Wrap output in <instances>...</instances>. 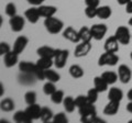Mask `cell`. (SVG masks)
<instances>
[{
    "label": "cell",
    "mask_w": 132,
    "mask_h": 123,
    "mask_svg": "<svg viewBox=\"0 0 132 123\" xmlns=\"http://www.w3.org/2000/svg\"><path fill=\"white\" fill-rule=\"evenodd\" d=\"M97 12H98V8H95V7H87V6H86L85 14H86V17H87V18H89V19L96 18V17H97Z\"/></svg>",
    "instance_id": "obj_38"
},
{
    "label": "cell",
    "mask_w": 132,
    "mask_h": 123,
    "mask_svg": "<svg viewBox=\"0 0 132 123\" xmlns=\"http://www.w3.org/2000/svg\"><path fill=\"white\" fill-rule=\"evenodd\" d=\"M69 75H71L74 79H79L84 76V69H82L79 65L74 64L69 67Z\"/></svg>",
    "instance_id": "obj_27"
},
{
    "label": "cell",
    "mask_w": 132,
    "mask_h": 123,
    "mask_svg": "<svg viewBox=\"0 0 132 123\" xmlns=\"http://www.w3.org/2000/svg\"><path fill=\"white\" fill-rule=\"evenodd\" d=\"M127 110L129 111L130 113H132V101H130L129 103L127 104Z\"/></svg>",
    "instance_id": "obj_46"
},
{
    "label": "cell",
    "mask_w": 132,
    "mask_h": 123,
    "mask_svg": "<svg viewBox=\"0 0 132 123\" xmlns=\"http://www.w3.org/2000/svg\"><path fill=\"white\" fill-rule=\"evenodd\" d=\"M5 11H6V14L8 15V17H14V15H16V7L13 2H9L8 5L6 6L5 8Z\"/></svg>",
    "instance_id": "obj_37"
},
{
    "label": "cell",
    "mask_w": 132,
    "mask_h": 123,
    "mask_svg": "<svg viewBox=\"0 0 132 123\" xmlns=\"http://www.w3.org/2000/svg\"><path fill=\"white\" fill-rule=\"evenodd\" d=\"M28 44H29V39L24 35H20L15 39L14 43H13V48H12V50H13L15 53H18V54H21V53L26 50Z\"/></svg>",
    "instance_id": "obj_14"
},
{
    "label": "cell",
    "mask_w": 132,
    "mask_h": 123,
    "mask_svg": "<svg viewBox=\"0 0 132 123\" xmlns=\"http://www.w3.org/2000/svg\"><path fill=\"white\" fill-rule=\"evenodd\" d=\"M88 101L87 99V96H77L75 98V104H76V108H80V107H82L84 104H86Z\"/></svg>",
    "instance_id": "obj_40"
},
{
    "label": "cell",
    "mask_w": 132,
    "mask_h": 123,
    "mask_svg": "<svg viewBox=\"0 0 132 123\" xmlns=\"http://www.w3.org/2000/svg\"><path fill=\"white\" fill-rule=\"evenodd\" d=\"M90 30H92V34H93L94 40L100 41L101 39H104V36L106 35L108 29H107V25L104 23H96L90 28Z\"/></svg>",
    "instance_id": "obj_7"
},
{
    "label": "cell",
    "mask_w": 132,
    "mask_h": 123,
    "mask_svg": "<svg viewBox=\"0 0 132 123\" xmlns=\"http://www.w3.org/2000/svg\"><path fill=\"white\" fill-rule=\"evenodd\" d=\"M24 18H27V20L30 23H33V24L36 23L41 18L39 8H36L35 6L29 8V9L26 10V12H24Z\"/></svg>",
    "instance_id": "obj_12"
},
{
    "label": "cell",
    "mask_w": 132,
    "mask_h": 123,
    "mask_svg": "<svg viewBox=\"0 0 132 123\" xmlns=\"http://www.w3.org/2000/svg\"><path fill=\"white\" fill-rule=\"evenodd\" d=\"M108 99L111 101H117V102H121L123 99V92L121 89H119L117 87L110 88L108 91Z\"/></svg>",
    "instance_id": "obj_20"
},
{
    "label": "cell",
    "mask_w": 132,
    "mask_h": 123,
    "mask_svg": "<svg viewBox=\"0 0 132 123\" xmlns=\"http://www.w3.org/2000/svg\"><path fill=\"white\" fill-rule=\"evenodd\" d=\"M50 97H51V100H52L53 103L60 104V103H63L65 95H64V91H63V90H59V89H57L56 91L53 93L52 96H50Z\"/></svg>",
    "instance_id": "obj_33"
},
{
    "label": "cell",
    "mask_w": 132,
    "mask_h": 123,
    "mask_svg": "<svg viewBox=\"0 0 132 123\" xmlns=\"http://www.w3.org/2000/svg\"><path fill=\"white\" fill-rule=\"evenodd\" d=\"M119 41L117 40V38L113 36H110L106 40L105 42V52H110V53H117L119 51Z\"/></svg>",
    "instance_id": "obj_15"
},
{
    "label": "cell",
    "mask_w": 132,
    "mask_h": 123,
    "mask_svg": "<svg viewBox=\"0 0 132 123\" xmlns=\"http://www.w3.org/2000/svg\"><path fill=\"white\" fill-rule=\"evenodd\" d=\"M129 24L132 27V17H131V18H130V20H129Z\"/></svg>",
    "instance_id": "obj_49"
},
{
    "label": "cell",
    "mask_w": 132,
    "mask_h": 123,
    "mask_svg": "<svg viewBox=\"0 0 132 123\" xmlns=\"http://www.w3.org/2000/svg\"><path fill=\"white\" fill-rule=\"evenodd\" d=\"M53 118H54V114H53L52 110L47 108V107H42V111H41V121L42 122H50L53 121Z\"/></svg>",
    "instance_id": "obj_32"
},
{
    "label": "cell",
    "mask_w": 132,
    "mask_h": 123,
    "mask_svg": "<svg viewBox=\"0 0 132 123\" xmlns=\"http://www.w3.org/2000/svg\"><path fill=\"white\" fill-rule=\"evenodd\" d=\"M109 84L102 78L101 76H97L94 78V87L96 88L99 92H104L108 89Z\"/></svg>",
    "instance_id": "obj_21"
},
{
    "label": "cell",
    "mask_w": 132,
    "mask_h": 123,
    "mask_svg": "<svg viewBox=\"0 0 132 123\" xmlns=\"http://www.w3.org/2000/svg\"><path fill=\"white\" fill-rule=\"evenodd\" d=\"M44 76L47 81H52V83H57V81H60V79H61L60 74L56 73L55 71H52L51 68L44 71Z\"/></svg>",
    "instance_id": "obj_30"
},
{
    "label": "cell",
    "mask_w": 132,
    "mask_h": 123,
    "mask_svg": "<svg viewBox=\"0 0 132 123\" xmlns=\"http://www.w3.org/2000/svg\"><path fill=\"white\" fill-rule=\"evenodd\" d=\"M19 71L21 73H28V74H33L35 75V77L39 80H44L45 76H44V69L40 68L36 63H31V61H27V60H22L19 63Z\"/></svg>",
    "instance_id": "obj_1"
},
{
    "label": "cell",
    "mask_w": 132,
    "mask_h": 123,
    "mask_svg": "<svg viewBox=\"0 0 132 123\" xmlns=\"http://www.w3.org/2000/svg\"><path fill=\"white\" fill-rule=\"evenodd\" d=\"M131 1V0H117V2L119 3V5H121V6H126L127 3H129Z\"/></svg>",
    "instance_id": "obj_45"
},
{
    "label": "cell",
    "mask_w": 132,
    "mask_h": 123,
    "mask_svg": "<svg viewBox=\"0 0 132 123\" xmlns=\"http://www.w3.org/2000/svg\"><path fill=\"white\" fill-rule=\"evenodd\" d=\"M24 101H26V103L28 106L36 103V92L33 91V90L27 91L26 95H24Z\"/></svg>",
    "instance_id": "obj_34"
},
{
    "label": "cell",
    "mask_w": 132,
    "mask_h": 123,
    "mask_svg": "<svg viewBox=\"0 0 132 123\" xmlns=\"http://www.w3.org/2000/svg\"><path fill=\"white\" fill-rule=\"evenodd\" d=\"M0 90H1V93H0V95H3V86H2V84H0Z\"/></svg>",
    "instance_id": "obj_48"
},
{
    "label": "cell",
    "mask_w": 132,
    "mask_h": 123,
    "mask_svg": "<svg viewBox=\"0 0 132 123\" xmlns=\"http://www.w3.org/2000/svg\"><path fill=\"white\" fill-rule=\"evenodd\" d=\"M41 17L43 18H50V17H54V14L57 12V8L55 6H45L41 5L38 7Z\"/></svg>",
    "instance_id": "obj_18"
},
{
    "label": "cell",
    "mask_w": 132,
    "mask_h": 123,
    "mask_svg": "<svg viewBox=\"0 0 132 123\" xmlns=\"http://www.w3.org/2000/svg\"><path fill=\"white\" fill-rule=\"evenodd\" d=\"M36 79L38 78L35 77V75L28 74V73H22V75L19 77V81L22 85H33Z\"/></svg>",
    "instance_id": "obj_28"
},
{
    "label": "cell",
    "mask_w": 132,
    "mask_h": 123,
    "mask_svg": "<svg viewBox=\"0 0 132 123\" xmlns=\"http://www.w3.org/2000/svg\"><path fill=\"white\" fill-rule=\"evenodd\" d=\"M101 77L109 85H113L114 83H117V80L119 79L118 73H114V72H105L101 74Z\"/></svg>",
    "instance_id": "obj_31"
},
{
    "label": "cell",
    "mask_w": 132,
    "mask_h": 123,
    "mask_svg": "<svg viewBox=\"0 0 132 123\" xmlns=\"http://www.w3.org/2000/svg\"><path fill=\"white\" fill-rule=\"evenodd\" d=\"M67 117L64 112H60L57 114H54V118H53V122L54 123H65L67 122Z\"/></svg>",
    "instance_id": "obj_39"
},
{
    "label": "cell",
    "mask_w": 132,
    "mask_h": 123,
    "mask_svg": "<svg viewBox=\"0 0 132 123\" xmlns=\"http://www.w3.org/2000/svg\"><path fill=\"white\" fill-rule=\"evenodd\" d=\"M130 58L132 59V51H131V53H130Z\"/></svg>",
    "instance_id": "obj_50"
},
{
    "label": "cell",
    "mask_w": 132,
    "mask_h": 123,
    "mask_svg": "<svg viewBox=\"0 0 132 123\" xmlns=\"http://www.w3.org/2000/svg\"><path fill=\"white\" fill-rule=\"evenodd\" d=\"M98 95H99V91L94 87V88L88 90V92H87L86 96H87V99H88V101L90 102V103H95V102L98 100Z\"/></svg>",
    "instance_id": "obj_36"
},
{
    "label": "cell",
    "mask_w": 132,
    "mask_h": 123,
    "mask_svg": "<svg viewBox=\"0 0 132 123\" xmlns=\"http://www.w3.org/2000/svg\"><path fill=\"white\" fill-rule=\"evenodd\" d=\"M44 27L46 29V31L51 34H59L60 32L63 30L64 23L62 20L55 17H50L45 18L44 20Z\"/></svg>",
    "instance_id": "obj_3"
},
{
    "label": "cell",
    "mask_w": 132,
    "mask_h": 123,
    "mask_svg": "<svg viewBox=\"0 0 132 123\" xmlns=\"http://www.w3.org/2000/svg\"><path fill=\"white\" fill-rule=\"evenodd\" d=\"M92 43L90 42H80V44H78L75 51H74V55L77 58H80V57H84L88 54L92 50Z\"/></svg>",
    "instance_id": "obj_11"
},
{
    "label": "cell",
    "mask_w": 132,
    "mask_h": 123,
    "mask_svg": "<svg viewBox=\"0 0 132 123\" xmlns=\"http://www.w3.org/2000/svg\"><path fill=\"white\" fill-rule=\"evenodd\" d=\"M68 55H69V52L67 50H61V48H57L56 55L54 57V65L57 68L65 67L66 61H67V59H68Z\"/></svg>",
    "instance_id": "obj_6"
},
{
    "label": "cell",
    "mask_w": 132,
    "mask_h": 123,
    "mask_svg": "<svg viewBox=\"0 0 132 123\" xmlns=\"http://www.w3.org/2000/svg\"><path fill=\"white\" fill-rule=\"evenodd\" d=\"M112 11L109 6H99L98 7V12H97V18L101 20H106L111 17Z\"/></svg>",
    "instance_id": "obj_24"
},
{
    "label": "cell",
    "mask_w": 132,
    "mask_h": 123,
    "mask_svg": "<svg viewBox=\"0 0 132 123\" xmlns=\"http://www.w3.org/2000/svg\"><path fill=\"white\" fill-rule=\"evenodd\" d=\"M85 3L87 7H95L98 8L99 3H100V0H85Z\"/></svg>",
    "instance_id": "obj_42"
},
{
    "label": "cell",
    "mask_w": 132,
    "mask_h": 123,
    "mask_svg": "<svg viewBox=\"0 0 132 123\" xmlns=\"http://www.w3.org/2000/svg\"><path fill=\"white\" fill-rule=\"evenodd\" d=\"M19 60V54L15 53L13 50H11L9 53H7L6 55H3V64L7 68H11L14 65H16Z\"/></svg>",
    "instance_id": "obj_13"
},
{
    "label": "cell",
    "mask_w": 132,
    "mask_h": 123,
    "mask_svg": "<svg viewBox=\"0 0 132 123\" xmlns=\"http://www.w3.org/2000/svg\"><path fill=\"white\" fill-rule=\"evenodd\" d=\"M36 65L44 69V71H46V69L51 68L53 65H54V59L53 58H47V57H40L36 61Z\"/></svg>",
    "instance_id": "obj_26"
},
{
    "label": "cell",
    "mask_w": 132,
    "mask_h": 123,
    "mask_svg": "<svg viewBox=\"0 0 132 123\" xmlns=\"http://www.w3.org/2000/svg\"><path fill=\"white\" fill-rule=\"evenodd\" d=\"M41 111H42V107L39 106L38 103H34V104H30L26 109V112L28 113V116L30 117L33 120H38L41 117Z\"/></svg>",
    "instance_id": "obj_17"
},
{
    "label": "cell",
    "mask_w": 132,
    "mask_h": 123,
    "mask_svg": "<svg viewBox=\"0 0 132 123\" xmlns=\"http://www.w3.org/2000/svg\"><path fill=\"white\" fill-rule=\"evenodd\" d=\"M118 76H119V80L122 84H128L132 78V72L130 67L125 64L120 65L118 68Z\"/></svg>",
    "instance_id": "obj_8"
},
{
    "label": "cell",
    "mask_w": 132,
    "mask_h": 123,
    "mask_svg": "<svg viewBox=\"0 0 132 123\" xmlns=\"http://www.w3.org/2000/svg\"><path fill=\"white\" fill-rule=\"evenodd\" d=\"M56 52H57L56 48L46 46V45L41 46L36 50V53H38V55L40 57H47V58H53V59H54V57L56 55Z\"/></svg>",
    "instance_id": "obj_16"
},
{
    "label": "cell",
    "mask_w": 132,
    "mask_h": 123,
    "mask_svg": "<svg viewBox=\"0 0 132 123\" xmlns=\"http://www.w3.org/2000/svg\"><path fill=\"white\" fill-rule=\"evenodd\" d=\"M114 36L117 38V40L119 41L120 44L127 45V44H129L130 40L132 39V33H130V30L128 29V27L120 25V27H118L117 30H116Z\"/></svg>",
    "instance_id": "obj_5"
},
{
    "label": "cell",
    "mask_w": 132,
    "mask_h": 123,
    "mask_svg": "<svg viewBox=\"0 0 132 123\" xmlns=\"http://www.w3.org/2000/svg\"><path fill=\"white\" fill-rule=\"evenodd\" d=\"M63 36L64 39L68 40L72 43H79L80 42V36H79V32L75 30L73 27H67L63 31Z\"/></svg>",
    "instance_id": "obj_10"
},
{
    "label": "cell",
    "mask_w": 132,
    "mask_h": 123,
    "mask_svg": "<svg viewBox=\"0 0 132 123\" xmlns=\"http://www.w3.org/2000/svg\"><path fill=\"white\" fill-rule=\"evenodd\" d=\"M63 106H64V109L66 110V112H68V113L74 112V110H75V108H76L75 99H74L72 96L65 97L64 101H63Z\"/></svg>",
    "instance_id": "obj_25"
},
{
    "label": "cell",
    "mask_w": 132,
    "mask_h": 123,
    "mask_svg": "<svg viewBox=\"0 0 132 123\" xmlns=\"http://www.w3.org/2000/svg\"><path fill=\"white\" fill-rule=\"evenodd\" d=\"M27 1L30 3V5H32V6L39 7V6H41V5H43V2L45 1V0H27Z\"/></svg>",
    "instance_id": "obj_43"
},
{
    "label": "cell",
    "mask_w": 132,
    "mask_h": 123,
    "mask_svg": "<svg viewBox=\"0 0 132 123\" xmlns=\"http://www.w3.org/2000/svg\"><path fill=\"white\" fill-rule=\"evenodd\" d=\"M56 90L57 89L55 87V83H52V81H47V83H45L43 86V92L46 96H52Z\"/></svg>",
    "instance_id": "obj_35"
},
{
    "label": "cell",
    "mask_w": 132,
    "mask_h": 123,
    "mask_svg": "<svg viewBox=\"0 0 132 123\" xmlns=\"http://www.w3.org/2000/svg\"><path fill=\"white\" fill-rule=\"evenodd\" d=\"M126 12H127V13L132 14V0L129 3H127V5H126Z\"/></svg>",
    "instance_id": "obj_44"
},
{
    "label": "cell",
    "mask_w": 132,
    "mask_h": 123,
    "mask_svg": "<svg viewBox=\"0 0 132 123\" xmlns=\"http://www.w3.org/2000/svg\"><path fill=\"white\" fill-rule=\"evenodd\" d=\"M119 61V56L116 53H110V52H105L101 54L98 59V65L99 66H114Z\"/></svg>",
    "instance_id": "obj_4"
},
{
    "label": "cell",
    "mask_w": 132,
    "mask_h": 123,
    "mask_svg": "<svg viewBox=\"0 0 132 123\" xmlns=\"http://www.w3.org/2000/svg\"><path fill=\"white\" fill-rule=\"evenodd\" d=\"M14 101L11 99V98H5V99L1 100V103H0V108H1L2 111L5 112H10L14 109Z\"/></svg>",
    "instance_id": "obj_29"
},
{
    "label": "cell",
    "mask_w": 132,
    "mask_h": 123,
    "mask_svg": "<svg viewBox=\"0 0 132 123\" xmlns=\"http://www.w3.org/2000/svg\"><path fill=\"white\" fill-rule=\"evenodd\" d=\"M9 24L10 28L13 32H21L24 28V24H26V20L24 18H22L21 15H14V17H11L9 20Z\"/></svg>",
    "instance_id": "obj_9"
},
{
    "label": "cell",
    "mask_w": 132,
    "mask_h": 123,
    "mask_svg": "<svg viewBox=\"0 0 132 123\" xmlns=\"http://www.w3.org/2000/svg\"><path fill=\"white\" fill-rule=\"evenodd\" d=\"M11 51V47H10V45L6 43V42H1L0 43V55L3 56V55H6L7 53H9Z\"/></svg>",
    "instance_id": "obj_41"
},
{
    "label": "cell",
    "mask_w": 132,
    "mask_h": 123,
    "mask_svg": "<svg viewBox=\"0 0 132 123\" xmlns=\"http://www.w3.org/2000/svg\"><path fill=\"white\" fill-rule=\"evenodd\" d=\"M128 99H129L130 101H132V88L128 91Z\"/></svg>",
    "instance_id": "obj_47"
},
{
    "label": "cell",
    "mask_w": 132,
    "mask_h": 123,
    "mask_svg": "<svg viewBox=\"0 0 132 123\" xmlns=\"http://www.w3.org/2000/svg\"><path fill=\"white\" fill-rule=\"evenodd\" d=\"M95 103H90L87 102L80 108H78V112L80 114V121L81 122H87V123H93L95 119L97 117V110L96 107L94 106Z\"/></svg>",
    "instance_id": "obj_2"
},
{
    "label": "cell",
    "mask_w": 132,
    "mask_h": 123,
    "mask_svg": "<svg viewBox=\"0 0 132 123\" xmlns=\"http://www.w3.org/2000/svg\"><path fill=\"white\" fill-rule=\"evenodd\" d=\"M79 36H80V42H90L94 38L92 34V30L88 27H81L79 30Z\"/></svg>",
    "instance_id": "obj_23"
},
{
    "label": "cell",
    "mask_w": 132,
    "mask_h": 123,
    "mask_svg": "<svg viewBox=\"0 0 132 123\" xmlns=\"http://www.w3.org/2000/svg\"><path fill=\"white\" fill-rule=\"evenodd\" d=\"M119 107H120V102L109 100V102L106 104L104 109V113L106 116H114L119 111Z\"/></svg>",
    "instance_id": "obj_19"
},
{
    "label": "cell",
    "mask_w": 132,
    "mask_h": 123,
    "mask_svg": "<svg viewBox=\"0 0 132 123\" xmlns=\"http://www.w3.org/2000/svg\"><path fill=\"white\" fill-rule=\"evenodd\" d=\"M13 121L16 123H31L32 119L28 116V113L24 111H16L13 114Z\"/></svg>",
    "instance_id": "obj_22"
}]
</instances>
